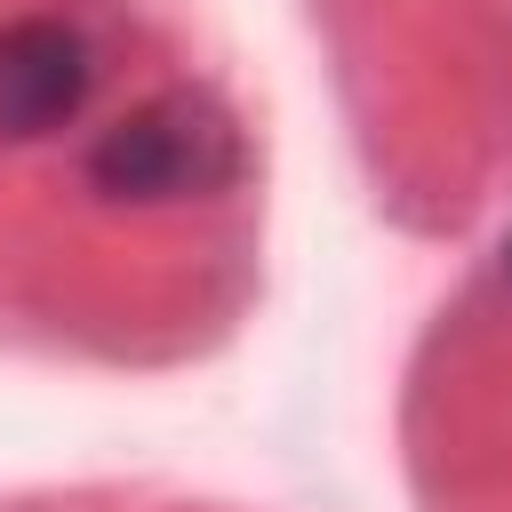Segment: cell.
<instances>
[{
  "mask_svg": "<svg viewBox=\"0 0 512 512\" xmlns=\"http://www.w3.org/2000/svg\"><path fill=\"white\" fill-rule=\"evenodd\" d=\"M96 88V56L64 16H16L0 24V136H56L80 120Z\"/></svg>",
  "mask_w": 512,
  "mask_h": 512,
  "instance_id": "cell-2",
  "label": "cell"
},
{
  "mask_svg": "<svg viewBox=\"0 0 512 512\" xmlns=\"http://www.w3.org/2000/svg\"><path fill=\"white\" fill-rule=\"evenodd\" d=\"M504 272H512V240H504Z\"/></svg>",
  "mask_w": 512,
  "mask_h": 512,
  "instance_id": "cell-3",
  "label": "cell"
},
{
  "mask_svg": "<svg viewBox=\"0 0 512 512\" xmlns=\"http://www.w3.org/2000/svg\"><path fill=\"white\" fill-rule=\"evenodd\" d=\"M232 168H240L232 128L208 104H192V96H152V104L120 112L96 136V152H88V184L104 200H136V208L224 192Z\"/></svg>",
  "mask_w": 512,
  "mask_h": 512,
  "instance_id": "cell-1",
  "label": "cell"
}]
</instances>
